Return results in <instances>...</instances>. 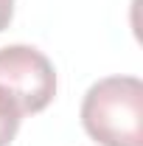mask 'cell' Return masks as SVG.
I'll list each match as a JSON object with an SVG mask.
<instances>
[{
  "label": "cell",
  "mask_w": 143,
  "mask_h": 146,
  "mask_svg": "<svg viewBox=\"0 0 143 146\" xmlns=\"http://www.w3.org/2000/svg\"><path fill=\"white\" fill-rule=\"evenodd\" d=\"M81 124L101 146H143V82L138 76L98 79L84 93Z\"/></svg>",
  "instance_id": "1"
},
{
  "label": "cell",
  "mask_w": 143,
  "mask_h": 146,
  "mask_svg": "<svg viewBox=\"0 0 143 146\" xmlns=\"http://www.w3.org/2000/svg\"><path fill=\"white\" fill-rule=\"evenodd\" d=\"M0 90L14 98L23 115L42 112L56 96V70L31 45H6L0 48Z\"/></svg>",
  "instance_id": "2"
},
{
  "label": "cell",
  "mask_w": 143,
  "mask_h": 146,
  "mask_svg": "<svg viewBox=\"0 0 143 146\" xmlns=\"http://www.w3.org/2000/svg\"><path fill=\"white\" fill-rule=\"evenodd\" d=\"M20 121H23V112L14 104V98L6 90H0V146H9L14 141L20 129Z\"/></svg>",
  "instance_id": "3"
},
{
  "label": "cell",
  "mask_w": 143,
  "mask_h": 146,
  "mask_svg": "<svg viewBox=\"0 0 143 146\" xmlns=\"http://www.w3.org/2000/svg\"><path fill=\"white\" fill-rule=\"evenodd\" d=\"M11 17H14V0H0V31L9 28Z\"/></svg>",
  "instance_id": "4"
}]
</instances>
